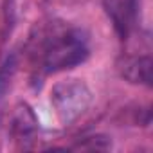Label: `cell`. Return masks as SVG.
<instances>
[{"label": "cell", "mask_w": 153, "mask_h": 153, "mask_svg": "<svg viewBox=\"0 0 153 153\" xmlns=\"http://www.w3.org/2000/svg\"><path fill=\"white\" fill-rule=\"evenodd\" d=\"M88 43L78 29H58L40 47V63L45 72H58L76 67L87 59Z\"/></svg>", "instance_id": "obj_1"}, {"label": "cell", "mask_w": 153, "mask_h": 153, "mask_svg": "<svg viewBox=\"0 0 153 153\" xmlns=\"http://www.w3.org/2000/svg\"><path fill=\"white\" fill-rule=\"evenodd\" d=\"M51 103L63 123L78 119L90 105V90L79 79H67L58 83L51 92Z\"/></svg>", "instance_id": "obj_2"}, {"label": "cell", "mask_w": 153, "mask_h": 153, "mask_svg": "<svg viewBox=\"0 0 153 153\" xmlns=\"http://www.w3.org/2000/svg\"><path fill=\"white\" fill-rule=\"evenodd\" d=\"M137 6L139 0H103V7L123 40H126L133 29L137 18Z\"/></svg>", "instance_id": "obj_3"}, {"label": "cell", "mask_w": 153, "mask_h": 153, "mask_svg": "<svg viewBox=\"0 0 153 153\" xmlns=\"http://www.w3.org/2000/svg\"><path fill=\"white\" fill-rule=\"evenodd\" d=\"M119 70L130 83L149 85L151 83V58L149 56H128L119 63Z\"/></svg>", "instance_id": "obj_4"}, {"label": "cell", "mask_w": 153, "mask_h": 153, "mask_svg": "<svg viewBox=\"0 0 153 153\" xmlns=\"http://www.w3.org/2000/svg\"><path fill=\"white\" fill-rule=\"evenodd\" d=\"M36 128H38V121H36L33 110L27 105H20L13 115V124H11L13 135L18 140H24V139H29L36 131Z\"/></svg>", "instance_id": "obj_5"}]
</instances>
